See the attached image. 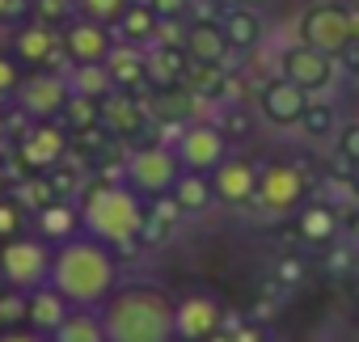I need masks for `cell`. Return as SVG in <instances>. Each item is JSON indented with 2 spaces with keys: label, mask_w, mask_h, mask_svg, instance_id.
Segmentation results:
<instances>
[{
  "label": "cell",
  "mask_w": 359,
  "mask_h": 342,
  "mask_svg": "<svg viewBox=\"0 0 359 342\" xmlns=\"http://www.w3.org/2000/svg\"><path fill=\"white\" fill-rule=\"evenodd\" d=\"M97 313L110 342H177V296H169L161 283H118Z\"/></svg>",
  "instance_id": "obj_1"
},
{
  "label": "cell",
  "mask_w": 359,
  "mask_h": 342,
  "mask_svg": "<svg viewBox=\"0 0 359 342\" xmlns=\"http://www.w3.org/2000/svg\"><path fill=\"white\" fill-rule=\"evenodd\" d=\"M85 233L106 241L118 258H135L148 245V199H140L127 182H93L81 195Z\"/></svg>",
  "instance_id": "obj_2"
},
{
  "label": "cell",
  "mask_w": 359,
  "mask_h": 342,
  "mask_svg": "<svg viewBox=\"0 0 359 342\" xmlns=\"http://www.w3.org/2000/svg\"><path fill=\"white\" fill-rule=\"evenodd\" d=\"M118 254L81 233L76 241H64L55 245V258H51V287L72 304V308H102L114 287H118Z\"/></svg>",
  "instance_id": "obj_3"
},
{
  "label": "cell",
  "mask_w": 359,
  "mask_h": 342,
  "mask_svg": "<svg viewBox=\"0 0 359 342\" xmlns=\"http://www.w3.org/2000/svg\"><path fill=\"white\" fill-rule=\"evenodd\" d=\"M187 169L177 160L173 144H135L123 160V182L140 195V199H161V195H173L177 178H182Z\"/></svg>",
  "instance_id": "obj_4"
},
{
  "label": "cell",
  "mask_w": 359,
  "mask_h": 342,
  "mask_svg": "<svg viewBox=\"0 0 359 342\" xmlns=\"http://www.w3.org/2000/svg\"><path fill=\"white\" fill-rule=\"evenodd\" d=\"M51 258H55L51 241H43L39 233H22L0 245V279H5L9 292L30 296L51 283Z\"/></svg>",
  "instance_id": "obj_5"
},
{
  "label": "cell",
  "mask_w": 359,
  "mask_h": 342,
  "mask_svg": "<svg viewBox=\"0 0 359 342\" xmlns=\"http://www.w3.org/2000/svg\"><path fill=\"white\" fill-rule=\"evenodd\" d=\"M229 144H233V135L220 123H187V127H177L173 152H177L187 174H216V169L233 156Z\"/></svg>",
  "instance_id": "obj_6"
},
{
  "label": "cell",
  "mask_w": 359,
  "mask_h": 342,
  "mask_svg": "<svg viewBox=\"0 0 359 342\" xmlns=\"http://www.w3.org/2000/svg\"><path fill=\"white\" fill-rule=\"evenodd\" d=\"M296 34H300L304 47H313V51H321L330 60H338L355 43L351 39V13L342 5H313V9H304Z\"/></svg>",
  "instance_id": "obj_7"
},
{
  "label": "cell",
  "mask_w": 359,
  "mask_h": 342,
  "mask_svg": "<svg viewBox=\"0 0 359 342\" xmlns=\"http://www.w3.org/2000/svg\"><path fill=\"white\" fill-rule=\"evenodd\" d=\"M72 102V81L60 76V72H30L18 89V110L30 118V123H47V118H60L64 106Z\"/></svg>",
  "instance_id": "obj_8"
},
{
  "label": "cell",
  "mask_w": 359,
  "mask_h": 342,
  "mask_svg": "<svg viewBox=\"0 0 359 342\" xmlns=\"http://www.w3.org/2000/svg\"><path fill=\"white\" fill-rule=\"evenodd\" d=\"M304 195H309V182H304V174H300L296 165H287V160H266V165L258 169V203H262L271 216L296 212V207L304 203Z\"/></svg>",
  "instance_id": "obj_9"
},
{
  "label": "cell",
  "mask_w": 359,
  "mask_h": 342,
  "mask_svg": "<svg viewBox=\"0 0 359 342\" xmlns=\"http://www.w3.org/2000/svg\"><path fill=\"white\" fill-rule=\"evenodd\" d=\"M68 127L60 118H47V123H30L18 139V156L22 165L30 169V174H47V169H55L64 156H68Z\"/></svg>",
  "instance_id": "obj_10"
},
{
  "label": "cell",
  "mask_w": 359,
  "mask_h": 342,
  "mask_svg": "<svg viewBox=\"0 0 359 342\" xmlns=\"http://www.w3.org/2000/svg\"><path fill=\"white\" fill-rule=\"evenodd\" d=\"M60 43H64V55L72 68H89V64H106L118 47L114 30L110 26H97L89 18H72L64 30H60Z\"/></svg>",
  "instance_id": "obj_11"
},
{
  "label": "cell",
  "mask_w": 359,
  "mask_h": 342,
  "mask_svg": "<svg viewBox=\"0 0 359 342\" xmlns=\"http://www.w3.org/2000/svg\"><path fill=\"white\" fill-rule=\"evenodd\" d=\"M224 329V304L208 292L177 296V342H208Z\"/></svg>",
  "instance_id": "obj_12"
},
{
  "label": "cell",
  "mask_w": 359,
  "mask_h": 342,
  "mask_svg": "<svg viewBox=\"0 0 359 342\" xmlns=\"http://www.w3.org/2000/svg\"><path fill=\"white\" fill-rule=\"evenodd\" d=\"M309 106H313V93L300 89V85L287 81V76L266 81L262 93H258V110H262V118L275 123V127H300V118H304Z\"/></svg>",
  "instance_id": "obj_13"
},
{
  "label": "cell",
  "mask_w": 359,
  "mask_h": 342,
  "mask_svg": "<svg viewBox=\"0 0 359 342\" xmlns=\"http://www.w3.org/2000/svg\"><path fill=\"white\" fill-rule=\"evenodd\" d=\"M279 76H287V81H296L300 89H309V93H321V89H330L334 85V60L330 55H321V51H313V47H304V43H296V47H287L283 51V60H279Z\"/></svg>",
  "instance_id": "obj_14"
},
{
  "label": "cell",
  "mask_w": 359,
  "mask_h": 342,
  "mask_svg": "<svg viewBox=\"0 0 359 342\" xmlns=\"http://www.w3.org/2000/svg\"><path fill=\"white\" fill-rule=\"evenodd\" d=\"M148 106H140V97L135 93H110L106 102H102V127L114 135V139H123V144H135L144 131H148Z\"/></svg>",
  "instance_id": "obj_15"
},
{
  "label": "cell",
  "mask_w": 359,
  "mask_h": 342,
  "mask_svg": "<svg viewBox=\"0 0 359 342\" xmlns=\"http://www.w3.org/2000/svg\"><path fill=\"white\" fill-rule=\"evenodd\" d=\"M258 169H262V165H254V160H245V156H229L216 174H212L216 199L229 203V207H241V203L258 199Z\"/></svg>",
  "instance_id": "obj_16"
},
{
  "label": "cell",
  "mask_w": 359,
  "mask_h": 342,
  "mask_svg": "<svg viewBox=\"0 0 359 342\" xmlns=\"http://www.w3.org/2000/svg\"><path fill=\"white\" fill-rule=\"evenodd\" d=\"M34 233L51 245H64V241H76L85 233V220H81V207H72V199H55L51 207H43L34 216Z\"/></svg>",
  "instance_id": "obj_17"
},
{
  "label": "cell",
  "mask_w": 359,
  "mask_h": 342,
  "mask_svg": "<svg viewBox=\"0 0 359 342\" xmlns=\"http://www.w3.org/2000/svg\"><path fill=\"white\" fill-rule=\"evenodd\" d=\"M106 68H110V76H114V89L118 93H144V89H152L148 85V55L140 51V47H127V43H118L114 47V55L106 60Z\"/></svg>",
  "instance_id": "obj_18"
},
{
  "label": "cell",
  "mask_w": 359,
  "mask_h": 342,
  "mask_svg": "<svg viewBox=\"0 0 359 342\" xmlns=\"http://www.w3.org/2000/svg\"><path fill=\"white\" fill-rule=\"evenodd\" d=\"M182 47H187L191 64H224V55L233 51V47H229V34H224L220 22H191Z\"/></svg>",
  "instance_id": "obj_19"
},
{
  "label": "cell",
  "mask_w": 359,
  "mask_h": 342,
  "mask_svg": "<svg viewBox=\"0 0 359 342\" xmlns=\"http://www.w3.org/2000/svg\"><path fill=\"white\" fill-rule=\"evenodd\" d=\"M55 51H64V43H60L55 26H47V22L22 26V30L13 34V55H18V64H30V68H39V64H47Z\"/></svg>",
  "instance_id": "obj_20"
},
{
  "label": "cell",
  "mask_w": 359,
  "mask_h": 342,
  "mask_svg": "<svg viewBox=\"0 0 359 342\" xmlns=\"http://www.w3.org/2000/svg\"><path fill=\"white\" fill-rule=\"evenodd\" d=\"M68 313H72V304H68L51 283L26 296V321H30L34 334H55V329L68 321Z\"/></svg>",
  "instance_id": "obj_21"
},
{
  "label": "cell",
  "mask_w": 359,
  "mask_h": 342,
  "mask_svg": "<svg viewBox=\"0 0 359 342\" xmlns=\"http://www.w3.org/2000/svg\"><path fill=\"white\" fill-rule=\"evenodd\" d=\"M191 72L187 47H152L148 51V85L152 89H182Z\"/></svg>",
  "instance_id": "obj_22"
},
{
  "label": "cell",
  "mask_w": 359,
  "mask_h": 342,
  "mask_svg": "<svg viewBox=\"0 0 359 342\" xmlns=\"http://www.w3.org/2000/svg\"><path fill=\"white\" fill-rule=\"evenodd\" d=\"M156 26H161V18H156V9L148 5V0H131L127 13H123V18H118V26H114V34H118V43L140 47V43L156 39Z\"/></svg>",
  "instance_id": "obj_23"
},
{
  "label": "cell",
  "mask_w": 359,
  "mask_h": 342,
  "mask_svg": "<svg viewBox=\"0 0 359 342\" xmlns=\"http://www.w3.org/2000/svg\"><path fill=\"white\" fill-rule=\"evenodd\" d=\"M224 34H229V47L233 51H254L258 43H262V18H258V9H250V5H241V9H229L224 13Z\"/></svg>",
  "instance_id": "obj_24"
},
{
  "label": "cell",
  "mask_w": 359,
  "mask_h": 342,
  "mask_svg": "<svg viewBox=\"0 0 359 342\" xmlns=\"http://www.w3.org/2000/svg\"><path fill=\"white\" fill-rule=\"evenodd\" d=\"M296 233H300V241L330 245V241L338 237V212H334L330 203H309V207H300V216H296Z\"/></svg>",
  "instance_id": "obj_25"
},
{
  "label": "cell",
  "mask_w": 359,
  "mask_h": 342,
  "mask_svg": "<svg viewBox=\"0 0 359 342\" xmlns=\"http://www.w3.org/2000/svg\"><path fill=\"white\" fill-rule=\"evenodd\" d=\"M51 342H110V338H106V325H102L97 308H72L68 321L51 334Z\"/></svg>",
  "instance_id": "obj_26"
},
{
  "label": "cell",
  "mask_w": 359,
  "mask_h": 342,
  "mask_svg": "<svg viewBox=\"0 0 359 342\" xmlns=\"http://www.w3.org/2000/svg\"><path fill=\"white\" fill-rule=\"evenodd\" d=\"M191 102L195 93L182 85V89H152V102H148V114L156 123H177V127H187L191 118Z\"/></svg>",
  "instance_id": "obj_27"
},
{
  "label": "cell",
  "mask_w": 359,
  "mask_h": 342,
  "mask_svg": "<svg viewBox=\"0 0 359 342\" xmlns=\"http://www.w3.org/2000/svg\"><path fill=\"white\" fill-rule=\"evenodd\" d=\"M173 199L182 203L187 216H199L216 203V186H212V174H182L173 186Z\"/></svg>",
  "instance_id": "obj_28"
},
{
  "label": "cell",
  "mask_w": 359,
  "mask_h": 342,
  "mask_svg": "<svg viewBox=\"0 0 359 342\" xmlns=\"http://www.w3.org/2000/svg\"><path fill=\"white\" fill-rule=\"evenodd\" d=\"M13 199H18L26 212H34V216H39V212H43V207H51L60 195H55V186H51V178H47V174H26V178L13 186Z\"/></svg>",
  "instance_id": "obj_29"
},
{
  "label": "cell",
  "mask_w": 359,
  "mask_h": 342,
  "mask_svg": "<svg viewBox=\"0 0 359 342\" xmlns=\"http://www.w3.org/2000/svg\"><path fill=\"white\" fill-rule=\"evenodd\" d=\"M72 93H85V97H97V102H106L110 93H114V76H110V68L106 64H89V68H72Z\"/></svg>",
  "instance_id": "obj_30"
},
{
  "label": "cell",
  "mask_w": 359,
  "mask_h": 342,
  "mask_svg": "<svg viewBox=\"0 0 359 342\" xmlns=\"http://www.w3.org/2000/svg\"><path fill=\"white\" fill-rule=\"evenodd\" d=\"M60 123H64L72 135H81V131H89V127H102V102H97V97H85V93H72V102L64 106Z\"/></svg>",
  "instance_id": "obj_31"
},
{
  "label": "cell",
  "mask_w": 359,
  "mask_h": 342,
  "mask_svg": "<svg viewBox=\"0 0 359 342\" xmlns=\"http://www.w3.org/2000/svg\"><path fill=\"white\" fill-rule=\"evenodd\" d=\"M127 5H131V0H76V18H89V22L114 30L118 18L127 13Z\"/></svg>",
  "instance_id": "obj_32"
},
{
  "label": "cell",
  "mask_w": 359,
  "mask_h": 342,
  "mask_svg": "<svg viewBox=\"0 0 359 342\" xmlns=\"http://www.w3.org/2000/svg\"><path fill=\"white\" fill-rule=\"evenodd\" d=\"M187 89H191L195 97H212V93H220V89H224V72H220V64H191V72H187Z\"/></svg>",
  "instance_id": "obj_33"
},
{
  "label": "cell",
  "mask_w": 359,
  "mask_h": 342,
  "mask_svg": "<svg viewBox=\"0 0 359 342\" xmlns=\"http://www.w3.org/2000/svg\"><path fill=\"white\" fill-rule=\"evenodd\" d=\"M182 216H187V212H182V203H177L173 195H161V199H152V203H148V233H169Z\"/></svg>",
  "instance_id": "obj_34"
},
{
  "label": "cell",
  "mask_w": 359,
  "mask_h": 342,
  "mask_svg": "<svg viewBox=\"0 0 359 342\" xmlns=\"http://www.w3.org/2000/svg\"><path fill=\"white\" fill-rule=\"evenodd\" d=\"M338 127V118H334V106H325V102H313L309 110H304V118H300V131L309 135V139H321V135H330Z\"/></svg>",
  "instance_id": "obj_35"
},
{
  "label": "cell",
  "mask_w": 359,
  "mask_h": 342,
  "mask_svg": "<svg viewBox=\"0 0 359 342\" xmlns=\"http://www.w3.org/2000/svg\"><path fill=\"white\" fill-rule=\"evenodd\" d=\"M22 233H26V207L13 195H5V199H0V245L22 237Z\"/></svg>",
  "instance_id": "obj_36"
},
{
  "label": "cell",
  "mask_w": 359,
  "mask_h": 342,
  "mask_svg": "<svg viewBox=\"0 0 359 342\" xmlns=\"http://www.w3.org/2000/svg\"><path fill=\"white\" fill-rule=\"evenodd\" d=\"M34 13H39V22H47V26H68L72 18H76V0H34Z\"/></svg>",
  "instance_id": "obj_37"
},
{
  "label": "cell",
  "mask_w": 359,
  "mask_h": 342,
  "mask_svg": "<svg viewBox=\"0 0 359 342\" xmlns=\"http://www.w3.org/2000/svg\"><path fill=\"white\" fill-rule=\"evenodd\" d=\"M22 81H26V72H22V64H18V55H5V51H0V97L18 93Z\"/></svg>",
  "instance_id": "obj_38"
},
{
  "label": "cell",
  "mask_w": 359,
  "mask_h": 342,
  "mask_svg": "<svg viewBox=\"0 0 359 342\" xmlns=\"http://www.w3.org/2000/svg\"><path fill=\"white\" fill-rule=\"evenodd\" d=\"M338 152L359 165V123H346V127L338 131Z\"/></svg>",
  "instance_id": "obj_39"
},
{
  "label": "cell",
  "mask_w": 359,
  "mask_h": 342,
  "mask_svg": "<svg viewBox=\"0 0 359 342\" xmlns=\"http://www.w3.org/2000/svg\"><path fill=\"white\" fill-rule=\"evenodd\" d=\"M148 5L156 9V18H177L182 22V13L191 9V0H148Z\"/></svg>",
  "instance_id": "obj_40"
},
{
  "label": "cell",
  "mask_w": 359,
  "mask_h": 342,
  "mask_svg": "<svg viewBox=\"0 0 359 342\" xmlns=\"http://www.w3.org/2000/svg\"><path fill=\"white\" fill-rule=\"evenodd\" d=\"M300 271H304V266H300V262H296V258H283V262H279V266H275V275H279V279H283V283H296V279H300Z\"/></svg>",
  "instance_id": "obj_41"
},
{
  "label": "cell",
  "mask_w": 359,
  "mask_h": 342,
  "mask_svg": "<svg viewBox=\"0 0 359 342\" xmlns=\"http://www.w3.org/2000/svg\"><path fill=\"white\" fill-rule=\"evenodd\" d=\"M233 342H266V334H262V325H241V329H233Z\"/></svg>",
  "instance_id": "obj_42"
},
{
  "label": "cell",
  "mask_w": 359,
  "mask_h": 342,
  "mask_svg": "<svg viewBox=\"0 0 359 342\" xmlns=\"http://www.w3.org/2000/svg\"><path fill=\"white\" fill-rule=\"evenodd\" d=\"M245 127H250V118H245L241 110H229V123H224V131H229V135H241Z\"/></svg>",
  "instance_id": "obj_43"
},
{
  "label": "cell",
  "mask_w": 359,
  "mask_h": 342,
  "mask_svg": "<svg viewBox=\"0 0 359 342\" xmlns=\"http://www.w3.org/2000/svg\"><path fill=\"white\" fill-rule=\"evenodd\" d=\"M338 60H342V68H346V72H355V76H359V43H351Z\"/></svg>",
  "instance_id": "obj_44"
},
{
  "label": "cell",
  "mask_w": 359,
  "mask_h": 342,
  "mask_svg": "<svg viewBox=\"0 0 359 342\" xmlns=\"http://www.w3.org/2000/svg\"><path fill=\"white\" fill-rule=\"evenodd\" d=\"M26 9V0H0V22H13Z\"/></svg>",
  "instance_id": "obj_45"
},
{
  "label": "cell",
  "mask_w": 359,
  "mask_h": 342,
  "mask_svg": "<svg viewBox=\"0 0 359 342\" xmlns=\"http://www.w3.org/2000/svg\"><path fill=\"white\" fill-rule=\"evenodd\" d=\"M0 342H43V334H0Z\"/></svg>",
  "instance_id": "obj_46"
},
{
  "label": "cell",
  "mask_w": 359,
  "mask_h": 342,
  "mask_svg": "<svg viewBox=\"0 0 359 342\" xmlns=\"http://www.w3.org/2000/svg\"><path fill=\"white\" fill-rule=\"evenodd\" d=\"M212 5H216V9H224V13H229V9H241V5H245V0H212Z\"/></svg>",
  "instance_id": "obj_47"
},
{
  "label": "cell",
  "mask_w": 359,
  "mask_h": 342,
  "mask_svg": "<svg viewBox=\"0 0 359 342\" xmlns=\"http://www.w3.org/2000/svg\"><path fill=\"white\" fill-rule=\"evenodd\" d=\"M351 39L359 43V9H351Z\"/></svg>",
  "instance_id": "obj_48"
},
{
  "label": "cell",
  "mask_w": 359,
  "mask_h": 342,
  "mask_svg": "<svg viewBox=\"0 0 359 342\" xmlns=\"http://www.w3.org/2000/svg\"><path fill=\"white\" fill-rule=\"evenodd\" d=\"M5 191H9V174L0 169V199H5Z\"/></svg>",
  "instance_id": "obj_49"
},
{
  "label": "cell",
  "mask_w": 359,
  "mask_h": 342,
  "mask_svg": "<svg viewBox=\"0 0 359 342\" xmlns=\"http://www.w3.org/2000/svg\"><path fill=\"white\" fill-rule=\"evenodd\" d=\"M351 191H355V199H359V165H355V174H351Z\"/></svg>",
  "instance_id": "obj_50"
},
{
  "label": "cell",
  "mask_w": 359,
  "mask_h": 342,
  "mask_svg": "<svg viewBox=\"0 0 359 342\" xmlns=\"http://www.w3.org/2000/svg\"><path fill=\"white\" fill-rule=\"evenodd\" d=\"M208 342H233V334H229V329H220V334H216V338H208Z\"/></svg>",
  "instance_id": "obj_51"
}]
</instances>
